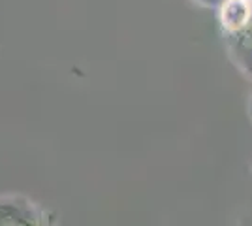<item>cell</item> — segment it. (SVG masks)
<instances>
[{"label":"cell","mask_w":252,"mask_h":226,"mask_svg":"<svg viewBox=\"0 0 252 226\" xmlns=\"http://www.w3.org/2000/svg\"><path fill=\"white\" fill-rule=\"evenodd\" d=\"M247 113H249V119H251L252 123V87L251 91H249V100H247Z\"/></svg>","instance_id":"277c9868"},{"label":"cell","mask_w":252,"mask_h":226,"mask_svg":"<svg viewBox=\"0 0 252 226\" xmlns=\"http://www.w3.org/2000/svg\"><path fill=\"white\" fill-rule=\"evenodd\" d=\"M53 219L49 209L25 194H0V225L43 226L53 225Z\"/></svg>","instance_id":"6da1fadb"},{"label":"cell","mask_w":252,"mask_h":226,"mask_svg":"<svg viewBox=\"0 0 252 226\" xmlns=\"http://www.w3.org/2000/svg\"><path fill=\"white\" fill-rule=\"evenodd\" d=\"M220 36L230 63L239 74L252 81V17L241 29Z\"/></svg>","instance_id":"7a4b0ae2"},{"label":"cell","mask_w":252,"mask_h":226,"mask_svg":"<svg viewBox=\"0 0 252 226\" xmlns=\"http://www.w3.org/2000/svg\"><path fill=\"white\" fill-rule=\"evenodd\" d=\"M190 4L200 6V8H217L222 0H189Z\"/></svg>","instance_id":"3957f363"}]
</instances>
